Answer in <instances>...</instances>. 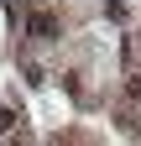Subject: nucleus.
<instances>
[{
    "label": "nucleus",
    "instance_id": "1",
    "mask_svg": "<svg viewBox=\"0 0 141 146\" xmlns=\"http://www.w3.org/2000/svg\"><path fill=\"white\" fill-rule=\"evenodd\" d=\"M26 31H31V36H58V21H52V16H31Z\"/></svg>",
    "mask_w": 141,
    "mask_h": 146
}]
</instances>
